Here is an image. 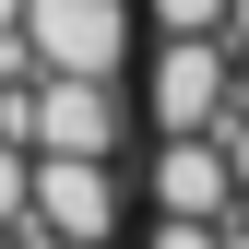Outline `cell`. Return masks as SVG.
Masks as SVG:
<instances>
[{
    "instance_id": "ba28073f",
    "label": "cell",
    "mask_w": 249,
    "mask_h": 249,
    "mask_svg": "<svg viewBox=\"0 0 249 249\" xmlns=\"http://www.w3.org/2000/svg\"><path fill=\"white\" fill-rule=\"evenodd\" d=\"M12 226H24V142L0 131V237H12Z\"/></svg>"
},
{
    "instance_id": "277c9868",
    "label": "cell",
    "mask_w": 249,
    "mask_h": 249,
    "mask_svg": "<svg viewBox=\"0 0 249 249\" xmlns=\"http://www.w3.org/2000/svg\"><path fill=\"white\" fill-rule=\"evenodd\" d=\"M226 95H237V48L213 36V24H202V36H166L142 59V119H154V131H202Z\"/></svg>"
},
{
    "instance_id": "30bf717a",
    "label": "cell",
    "mask_w": 249,
    "mask_h": 249,
    "mask_svg": "<svg viewBox=\"0 0 249 249\" xmlns=\"http://www.w3.org/2000/svg\"><path fill=\"white\" fill-rule=\"evenodd\" d=\"M226 48H237V59H249V0H226Z\"/></svg>"
},
{
    "instance_id": "5b68a950",
    "label": "cell",
    "mask_w": 249,
    "mask_h": 249,
    "mask_svg": "<svg viewBox=\"0 0 249 249\" xmlns=\"http://www.w3.org/2000/svg\"><path fill=\"white\" fill-rule=\"evenodd\" d=\"M142 190H154V213H202V226H226V202H237L226 142H213V131H154V154H142Z\"/></svg>"
},
{
    "instance_id": "7c38bea8",
    "label": "cell",
    "mask_w": 249,
    "mask_h": 249,
    "mask_svg": "<svg viewBox=\"0 0 249 249\" xmlns=\"http://www.w3.org/2000/svg\"><path fill=\"white\" fill-rule=\"evenodd\" d=\"M237 95H249V59H237Z\"/></svg>"
},
{
    "instance_id": "8992f818",
    "label": "cell",
    "mask_w": 249,
    "mask_h": 249,
    "mask_svg": "<svg viewBox=\"0 0 249 249\" xmlns=\"http://www.w3.org/2000/svg\"><path fill=\"white\" fill-rule=\"evenodd\" d=\"M142 12H154V36H202V24L226 36V0H142Z\"/></svg>"
},
{
    "instance_id": "9c48e42d",
    "label": "cell",
    "mask_w": 249,
    "mask_h": 249,
    "mask_svg": "<svg viewBox=\"0 0 249 249\" xmlns=\"http://www.w3.org/2000/svg\"><path fill=\"white\" fill-rule=\"evenodd\" d=\"M12 249H107V237H36V226H12Z\"/></svg>"
},
{
    "instance_id": "4fadbf2b",
    "label": "cell",
    "mask_w": 249,
    "mask_h": 249,
    "mask_svg": "<svg viewBox=\"0 0 249 249\" xmlns=\"http://www.w3.org/2000/svg\"><path fill=\"white\" fill-rule=\"evenodd\" d=\"M0 249H12V237H0Z\"/></svg>"
},
{
    "instance_id": "52a82bcc",
    "label": "cell",
    "mask_w": 249,
    "mask_h": 249,
    "mask_svg": "<svg viewBox=\"0 0 249 249\" xmlns=\"http://www.w3.org/2000/svg\"><path fill=\"white\" fill-rule=\"evenodd\" d=\"M142 249H226V226H202V213H154Z\"/></svg>"
},
{
    "instance_id": "6da1fadb",
    "label": "cell",
    "mask_w": 249,
    "mask_h": 249,
    "mask_svg": "<svg viewBox=\"0 0 249 249\" xmlns=\"http://www.w3.org/2000/svg\"><path fill=\"white\" fill-rule=\"evenodd\" d=\"M131 142V107H119L107 71H36L24 83V154H119Z\"/></svg>"
},
{
    "instance_id": "3957f363",
    "label": "cell",
    "mask_w": 249,
    "mask_h": 249,
    "mask_svg": "<svg viewBox=\"0 0 249 249\" xmlns=\"http://www.w3.org/2000/svg\"><path fill=\"white\" fill-rule=\"evenodd\" d=\"M36 237H119V154H24Z\"/></svg>"
},
{
    "instance_id": "8fae6325",
    "label": "cell",
    "mask_w": 249,
    "mask_h": 249,
    "mask_svg": "<svg viewBox=\"0 0 249 249\" xmlns=\"http://www.w3.org/2000/svg\"><path fill=\"white\" fill-rule=\"evenodd\" d=\"M12 12H24V0H0V36H12Z\"/></svg>"
},
{
    "instance_id": "7a4b0ae2",
    "label": "cell",
    "mask_w": 249,
    "mask_h": 249,
    "mask_svg": "<svg viewBox=\"0 0 249 249\" xmlns=\"http://www.w3.org/2000/svg\"><path fill=\"white\" fill-rule=\"evenodd\" d=\"M12 36L36 71H131V0H24L12 12Z\"/></svg>"
}]
</instances>
